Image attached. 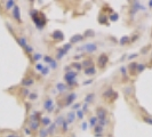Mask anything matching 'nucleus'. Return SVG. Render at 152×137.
Listing matches in <instances>:
<instances>
[{
  "label": "nucleus",
  "mask_w": 152,
  "mask_h": 137,
  "mask_svg": "<svg viewBox=\"0 0 152 137\" xmlns=\"http://www.w3.org/2000/svg\"><path fill=\"white\" fill-rule=\"evenodd\" d=\"M95 36V33H94V31L93 30H87L86 31V33L84 34V37L86 38V37H94Z\"/></svg>",
  "instance_id": "obj_41"
},
{
  "label": "nucleus",
  "mask_w": 152,
  "mask_h": 137,
  "mask_svg": "<svg viewBox=\"0 0 152 137\" xmlns=\"http://www.w3.org/2000/svg\"><path fill=\"white\" fill-rule=\"evenodd\" d=\"M42 57H44V56L39 53H34L32 56H31V58H32V61L33 62H39L40 60H42Z\"/></svg>",
  "instance_id": "obj_31"
},
{
  "label": "nucleus",
  "mask_w": 152,
  "mask_h": 137,
  "mask_svg": "<svg viewBox=\"0 0 152 137\" xmlns=\"http://www.w3.org/2000/svg\"><path fill=\"white\" fill-rule=\"evenodd\" d=\"M32 131H38L40 128V121H33V120H29V123L26 125Z\"/></svg>",
  "instance_id": "obj_13"
},
{
  "label": "nucleus",
  "mask_w": 152,
  "mask_h": 137,
  "mask_svg": "<svg viewBox=\"0 0 152 137\" xmlns=\"http://www.w3.org/2000/svg\"><path fill=\"white\" fill-rule=\"evenodd\" d=\"M81 65H83V68H88L91 66H94V63L91 61V58H88V60H84Z\"/></svg>",
  "instance_id": "obj_20"
},
{
  "label": "nucleus",
  "mask_w": 152,
  "mask_h": 137,
  "mask_svg": "<svg viewBox=\"0 0 152 137\" xmlns=\"http://www.w3.org/2000/svg\"><path fill=\"white\" fill-rule=\"evenodd\" d=\"M85 40V37L84 34H79V33H77L75 36H72L71 39H70V44H78V42H81V41H84Z\"/></svg>",
  "instance_id": "obj_12"
},
{
  "label": "nucleus",
  "mask_w": 152,
  "mask_h": 137,
  "mask_svg": "<svg viewBox=\"0 0 152 137\" xmlns=\"http://www.w3.org/2000/svg\"><path fill=\"white\" fill-rule=\"evenodd\" d=\"M149 6H150V7H152V1H149Z\"/></svg>",
  "instance_id": "obj_49"
},
{
  "label": "nucleus",
  "mask_w": 152,
  "mask_h": 137,
  "mask_svg": "<svg viewBox=\"0 0 152 137\" xmlns=\"http://www.w3.org/2000/svg\"><path fill=\"white\" fill-rule=\"evenodd\" d=\"M80 107H81V105L80 104H75V106H73V110H80Z\"/></svg>",
  "instance_id": "obj_47"
},
{
  "label": "nucleus",
  "mask_w": 152,
  "mask_h": 137,
  "mask_svg": "<svg viewBox=\"0 0 152 137\" xmlns=\"http://www.w3.org/2000/svg\"><path fill=\"white\" fill-rule=\"evenodd\" d=\"M77 50H78V52H86V53H88V54H93L97 50V45H96L95 42H87V44H85L84 46L79 47Z\"/></svg>",
  "instance_id": "obj_3"
},
{
  "label": "nucleus",
  "mask_w": 152,
  "mask_h": 137,
  "mask_svg": "<svg viewBox=\"0 0 152 137\" xmlns=\"http://www.w3.org/2000/svg\"><path fill=\"white\" fill-rule=\"evenodd\" d=\"M145 68H146V64H142V63H141V64H137L136 73H138V74H140V73H142Z\"/></svg>",
  "instance_id": "obj_33"
},
{
  "label": "nucleus",
  "mask_w": 152,
  "mask_h": 137,
  "mask_svg": "<svg viewBox=\"0 0 152 137\" xmlns=\"http://www.w3.org/2000/svg\"><path fill=\"white\" fill-rule=\"evenodd\" d=\"M56 129H57V126L54 123V122H52V125L47 128V131H48V135H52V134H54L55 131H56Z\"/></svg>",
  "instance_id": "obj_27"
},
{
  "label": "nucleus",
  "mask_w": 152,
  "mask_h": 137,
  "mask_svg": "<svg viewBox=\"0 0 152 137\" xmlns=\"http://www.w3.org/2000/svg\"><path fill=\"white\" fill-rule=\"evenodd\" d=\"M77 98V94L76 93H70L69 95L65 96V99H64V106H69L70 104L73 103V101Z\"/></svg>",
  "instance_id": "obj_11"
},
{
  "label": "nucleus",
  "mask_w": 152,
  "mask_h": 137,
  "mask_svg": "<svg viewBox=\"0 0 152 137\" xmlns=\"http://www.w3.org/2000/svg\"><path fill=\"white\" fill-rule=\"evenodd\" d=\"M94 134H95L96 137H103L104 136V128L97 125V126L94 128Z\"/></svg>",
  "instance_id": "obj_18"
},
{
  "label": "nucleus",
  "mask_w": 152,
  "mask_h": 137,
  "mask_svg": "<svg viewBox=\"0 0 152 137\" xmlns=\"http://www.w3.org/2000/svg\"><path fill=\"white\" fill-rule=\"evenodd\" d=\"M16 40H17V44L21 46L23 49L29 45V44H28V39L25 38V37H23V36H21V37H16Z\"/></svg>",
  "instance_id": "obj_16"
},
{
  "label": "nucleus",
  "mask_w": 152,
  "mask_h": 137,
  "mask_svg": "<svg viewBox=\"0 0 152 137\" xmlns=\"http://www.w3.org/2000/svg\"><path fill=\"white\" fill-rule=\"evenodd\" d=\"M68 53V52H65L63 48H60V49H57V54H56V61H58V60H61L64 57V55Z\"/></svg>",
  "instance_id": "obj_24"
},
{
  "label": "nucleus",
  "mask_w": 152,
  "mask_h": 137,
  "mask_svg": "<svg viewBox=\"0 0 152 137\" xmlns=\"http://www.w3.org/2000/svg\"><path fill=\"white\" fill-rule=\"evenodd\" d=\"M89 123H91V128H95V127L97 126V118H96V115H94V117H91V118H89Z\"/></svg>",
  "instance_id": "obj_30"
},
{
  "label": "nucleus",
  "mask_w": 152,
  "mask_h": 137,
  "mask_svg": "<svg viewBox=\"0 0 152 137\" xmlns=\"http://www.w3.org/2000/svg\"><path fill=\"white\" fill-rule=\"evenodd\" d=\"M48 136V131L46 128H42V129H40L39 131V137H47Z\"/></svg>",
  "instance_id": "obj_38"
},
{
  "label": "nucleus",
  "mask_w": 152,
  "mask_h": 137,
  "mask_svg": "<svg viewBox=\"0 0 152 137\" xmlns=\"http://www.w3.org/2000/svg\"><path fill=\"white\" fill-rule=\"evenodd\" d=\"M94 99H95V94H94V93L87 94V95H86V97H85V103L89 104V103H91Z\"/></svg>",
  "instance_id": "obj_26"
},
{
  "label": "nucleus",
  "mask_w": 152,
  "mask_h": 137,
  "mask_svg": "<svg viewBox=\"0 0 152 137\" xmlns=\"http://www.w3.org/2000/svg\"><path fill=\"white\" fill-rule=\"evenodd\" d=\"M56 88H57V90L60 91V93H64V91L68 90V86L64 84H57L56 85Z\"/></svg>",
  "instance_id": "obj_28"
},
{
  "label": "nucleus",
  "mask_w": 152,
  "mask_h": 137,
  "mask_svg": "<svg viewBox=\"0 0 152 137\" xmlns=\"http://www.w3.org/2000/svg\"><path fill=\"white\" fill-rule=\"evenodd\" d=\"M30 13H31V17H32L33 22L36 24V26L38 28L39 30L44 29L46 26V24H47V18H46L45 14L41 13V12H39V10H36V9H32Z\"/></svg>",
  "instance_id": "obj_1"
},
{
  "label": "nucleus",
  "mask_w": 152,
  "mask_h": 137,
  "mask_svg": "<svg viewBox=\"0 0 152 137\" xmlns=\"http://www.w3.org/2000/svg\"><path fill=\"white\" fill-rule=\"evenodd\" d=\"M83 129H86V122L83 123Z\"/></svg>",
  "instance_id": "obj_48"
},
{
  "label": "nucleus",
  "mask_w": 152,
  "mask_h": 137,
  "mask_svg": "<svg viewBox=\"0 0 152 137\" xmlns=\"http://www.w3.org/2000/svg\"><path fill=\"white\" fill-rule=\"evenodd\" d=\"M137 64H138V63H136V62H132L129 65H128V70H129L130 74H134V73L136 72Z\"/></svg>",
  "instance_id": "obj_23"
},
{
  "label": "nucleus",
  "mask_w": 152,
  "mask_h": 137,
  "mask_svg": "<svg viewBox=\"0 0 152 137\" xmlns=\"http://www.w3.org/2000/svg\"><path fill=\"white\" fill-rule=\"evenodd\" d=\"M42 110L46 111L47 113H53L54 110H55V105H54V101L52 99V97L47 96L44 99V103H42Z\"/></svg>",
  "instance_id": "obj_2"
},
{
  "label": "nucleus",
  "mask_w": 152,
  "mask_h": 137,
  "mask_svg": "<svg viewBox=\"0 0 152 137\" xmlns=\"http://www.w3.org/2000/svg\"><path fill=\"white\" fill-rule=\"evenodd\" d=\"M16 2L15 1H13V0H8V1H5L4 2V7L6 9V12H9V10H12L13 8L15 7Z\"/></svg>",
  "instance_id": "obj_17"
},
{
  "label": "nucleus",
  "mask_w": 152,
  "mask_h": 137,
  "mask_svg": "<svg viewBox=\"0 0 152 137\" xmlns=\"http://www.w3.org/2000/svg\"><path fill=\"white\" fill-rule=\"evenodd\" d=\"M107 63H109V56H107L105 53H102L99 57H97V61H96L97 66H99V68H102V70H103V68L107 66Z\"/></svg>",
  "instance_id": "obj_5"
},
{
  "label": "nucleus",
  "mask_w": 152,
  "mask_h": 137,
  "mask_svg": "<svg viewBox=\"0 0 152 137\" xmlns=\"http://www.w3.org/2000/svg\"><path fill=\"white\" fill-rule=\"evenodd\" d=\"M23 131H24V134H25L26 136H31V135H32V130H31L28 126H24V127H23Z\"/></svg>",
  "instance_id": "obj_37"
},
{
  "label": "nucleus",
  "mask_w": 152,
  "mask_h": 137,
  "mask_svg": "<svg viewBox=\"0 0 152 137\" xmlns=\"http://www.w3.org/2000/svg\"><path fill=\"white\" fill-rule=\"evenodd\" d=\"M52 39H53L55 42H60V41H63V40H64V34H63L62 31L56 30L52 33Z\"/></svg>",
  "instance_id": "obj_10"
},
{
  "label": "nucleus",
  "mask_w": 152,
  "mask_h": 137,
  "mask_svg": "<svg viewBox=\"0 0 152 137\" xmlns=\"http://www.w3.org/2000/svg\"><path fill=\"white\" fill-rule=\"evenodd\" d=\"M142 119H143V121L146 122V123L152 125V117H151V115H145V117H143Z\"/></svg>",
  "instance_id": "obj_39"
},
{
  "label": "nucleus",
  "mask_w": 152,
  "mask_h": 137,
  "mask_svg": "<svg viewBox=\"0 0 152 137\" xmlns=\"http://www.w3.org/2000/svg\"><path fill=\"white\" fill-rule=\"evenodd\" d=\"M63 49L65 50V52H68L69 49H71V44L69 42V44H65V45L63 46Z\"/></svg>",
  "instance_id": "obj_45"
},
{
  "label": "nucleus",
  "mask_w": 152,
  "mask_h": 137,
  "mask_svg": "<svg viewBox=\"0 0 152 137\" xmlns=\"http://www.w3.org/2000/svg\"><path fill=\"white\" fill-rule=\"evenodd\" d=\"M84 72H85V74L88 77L94 76V74L96 73V68H95V66H91V68H85Z\"/></svg>",
  "instance_id": "obj_21"
},
{
  "label": "nucleus",
  "mask_w": 152,
  "mask_h": 137,
  "mask_svg": "<svg viewBox=\"0 0 152 137\" xmlns=\"http://www.w3.org/2000/svg\"><path fill=\"white\" fill-rule=\"evenodd\" d=\"M24 52H25V54H28V55H33L34 54V48L31 45H28L24 48Z\"/></svg>",
  "instance_id": "obj_29"
},
{
  "label": "nucleus",
  "mask_w": 152,
  "mask_h": 137,
  "mask_svg": "<svg viewBox=\"0 0 152 137\" xmlns=\"http://www.w3.org/2000/svg\"><path fill=\"white\" fill-rule=\"evenodd\" d=\"M12 17L14 18V21L17 22L18 24L22 23V18H21V10H20V7L18 5H15V7L12 9Z\"/></svg>",
  "instance_id": "obj_7"
},
{
  "label": "nucleus",
  "mask_w": 152,
  "mask_h": 137,
  "mask_svg": "<svg viewBox=\"0 0 152 137\" xmlns=\"http://www.w3.org/2000/svg\"><path fill=\"white\" fill-rule=\"evenodd\" d=\"M40 125H42L44 127H49V126L52 125V120H50V118H49V117H47V115H42V117L40 118Z\"/></svg>",
  "instance_id": "obj_15"
},
{
  "label": "nucleus",
  "mask_w": 152,
  "mask_h": 137,
  "mask_svg": "<svg viewBox=\"0 0 152 137\" xmlns=\"http://www.w3.org/2000/svg\"><path fill=\"white\" fill-rule=\"evenodd\" d=\"M130 42V38L129 37H122L120 39V45H128Z\"/></svg>",
  "instance_id": "obj_36"
},
{
  "label": "nucleus",
  "mask_w": 152,
  "mask_h": 137,
  "mask_svg": "<svg viewBox=\"0 0 152 137\" xmlns=\"http://www.w3.org/2000/svg\"><path fill=\"white\" fill-rule=\"evenodd\" d=\"M64 79H65V81L68 82V86H70V87H73V86L77 85V73L73 72V71H71V70L65 73Z\"/></svg>",
  "instance_id": "obj_4"
},
{
  "label": "nucleus",
  "mask_w": 152,
  "mask_h": 137,
  "mask_svg": "<svg viewBox=\"0 0 152 137\" xmlns=\"http://www.w3.org/2000/svg\"><path fill=\"white\" fill-rule=\"evenodd\" d=\"M107 114H109V112L107 111V109H104L102 106L96 107V118H97V120L107 119Z\"/></svg>",
  "instance_id": "obj_8"
},
{
  "label": "nucleus",
  "mask_w": 152,
  "mask_h": 137,
  "mask_svg": "<svg viewBox=\"0 0 152 137\" xmlns=\"http://www.w3.org/2000/svg\"><path fill=\"white\" fill-rule=\"evenodd\" d=\"M137 54H132L130 56H128V60H133V58H136Z\"/></svg>",
  "instance_id": "obj_46"
},
{
  "label": "nucleus",
  "mask_w": 152,
  "mask_h": 137,
  "mask_svg": "<svg viewBox=\"0 0 152 137\" xmlns=\"http://www.w3.org/2000/svg\"><path fill=\"white\" fill-rule=\"evenodd\" d=\"M44 61H45L46 63H48V64H50L52 61H53V58H52V57H49V56H44Z\"/></svg>",
  "instance_id": "obj_44"
},
{
  "label": "nucleus",
  "mask_w": 152,
  "mask_h": 137,
  "mask_svg": "<svg viewBox=\"0 0 152 137\" xmlns=\"http://www.w3.org/2000/svg\"><path fill=\"white\" fill-rule=\"evenodd\" d=\"M49 70H50L49 66H44L42 70H41V74H42V76H47V74H48V72H49Z\"/></svg>",
  "instance_id": "obj_42"
},
{
  "label": "nucleus",
  "mask_w": 152,
  "mask_h": 137,
  "mask_svg": "<svg viewBox=\"0 0 152 137\" xmlns=\"http://www.w3.org/2000/svg\"><path fill=\"white\" fill-rule=\"evenodd\" d=\"M70 68H76V70L80 71V70H83V65H81V63L73 62V63H71V64H70Z\"/></svg>",
  "instance_id": "obj_34"
},
{
  "label": "nucleus",
  "mask_w": 152,
  "mask_h": 137,
  "mask_svg": "<svg viewBox=\"0 0 152 137\" xmlns=\"http://www.w3.org/2000/svg\"><path fill=\"white\" fill-rule=\"evenodd\" d=\"M77 117H76V112H73V111H71V112H69L66 114V117H65V121L68 122L69 125H71V123H73V122L76 121Z\"/></svg>",
  "instance_id": "obj_14"
},
{
  "label": "nucleus",
  "mask_w": 152,
  "mask_h": 137,
  "mask_svg": "<svg viewBox=\"0 0 152 137\" xmlns=\"http://www.w3.org/2000/svg\"><path fill=\"white\" fill-rule=\"evenodd\" d=\"M39 98V95L37 93H30V95L28 96V99L30 101V102H33V101H37Z\"/></svg>",
  "instance_id": "obj_32"
},
{
  "label": "nucleus",
  "mask_w": 152,
  "mask_h": 137,
  "mask_svg": "<svg viewBox=\"0 0 152 137\" xmlns=\"http://www.w3.org/2000/svg\"><path fill=\"white\" fill-rule=\"evenodd\" d=\"M21 85L23 86V88H30L34 85V78L33 77H25V78H23Z\"/></svg>",
  "instance_id": "obj_9"
},
{
  "label": "nucleus",
  "mask_w": 152,
  "mask_h": 137,
  "mask_svg": "<svg viewBox=\"0 0 152 137\" xmlns=\"http://www.w3.org/2000/svg\"><path fill=\"white\" fill-rule=\"evenodd\" d=\"M118 18H119V16H118L117 13H112V14H110V20H111V21H117Z\"/></svg>",
  "instance_id": "obj_43"
},
{
  "label": "nucleus",
  "mask_w": 152,
  "mask_h": 137,
  "mask_svg": "<svg viewBox=\"0 0 152 137\" xmlns=\"http://www.w3.org/2000/svg\"><path fill=\"white\" fill-rule=\"evenodd\" d=\"M117 96H118V94L114 93L111 87H107V89L103 91V94H102V97L104 99H111V101L117 99Z\"/></svg>",
  "instance_id": "obj_6"
},
{
  "label": "nucleus",
  "mask_w": 152,
  "mask_h": 137,
  "mask_svg": "<svg viewBox=\"0 0 152 137\" xmlns=\"http://www.w3.org/2000/svg\"><path fill=\"white\" fill-rule=\"evenodd\" d=\"M65 121V118L63 117V115H58L56 119H55V121H54V123L57 126V127H61L62 125H63V122Z\"/></svg>",
  "instance_id": "obj_22"
},
{
  "label": "nucleus",
  "mask_w": 152,
  "mask_h": 137,
  "mask_svg": "<svg viewBox=\"0 0 152 137\" xmlns=\"http://www.w3.org/2000/svg\"><path fill=\"white\" fill-rule=\"evenodd\" d=\"M97 20H99V22L101 23V24H107V21H109V17H107V14H103V13H101Z\"/></svg>",
  "instance_id": "obj_19"
},
{
  "label": "nucleus",
  "mask_w": 152,
  "mask_h": 137,
  "mask_svg": "<svg viewBox=\"0 0 152 137\" xmlns=\"http://www.w3.org/2000/svg\"><path fill=\"white\" fill-rule=\"evenodd\" d=\"M133 93H134V88H133L132 86H128V87H125V88H124V94H125L127 97L132 96Z\"/></svg>",
  "instance_id": "obj_25"
},
{
  "label": "nucleus",
  "mask_w": 152,
  "mask_h": 137,
  "mask_svg": "<svg viewBox=\"0 0 152 137\" xmlns=\"http://www.w3.org/2000/svg\"><path fill=\"white\" fill-rule=\"evenodd\" d=\"M49 68H50V70H56L57 68V62H56V60L52 61V63L49 64Z\"/></svg>",
  "instance_id": "obj_40"
},
{
  "label": "nucleus",
  "mask_w": 152,
  "mask_h": 137,
  "mask_svg": "<svg viewBox=\"0 0 152 137\" xmlns=\"http://www.w3.org/2000/svg\"><path fill=\"white\" fill-rule=\"evenodd\" d=\"M151 37H152V34H151Z\"/></svg>",
  "instance_id": "obj_50"
},
{
  "label": "nucleus",
  "mask_w": 152,
  "mask_h": 137,
  "mask_svg": "<svg viewBox=\"0 0 152 137\" xmlns=\"http://www.w3.org/2000/svg\"><path fill=\"white\" fill-rule=\"evenodd\" d=\"M151 55H152V53H151Z\"/></svg>",
  "instance_id": "obj_51"
},
{
  "label": "nucleus",
  "mask_w": 152,
  "mask_h": 137,
  "mask_svg": "<svg viewBox=\"0 0 152 137\" xmlns=\"http://www.w3.org/2000/svg\"><path fill=\"white\" fill-rule=\"evenodd\" d=\"M76 117H77V119H79V120H83L84 119V117H85V113L83 112V110L80 109V110H78L76 112Z\"/></svg>",
  "instance_id": "obj_35"
}]
</instances>
